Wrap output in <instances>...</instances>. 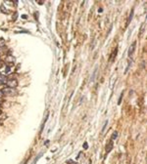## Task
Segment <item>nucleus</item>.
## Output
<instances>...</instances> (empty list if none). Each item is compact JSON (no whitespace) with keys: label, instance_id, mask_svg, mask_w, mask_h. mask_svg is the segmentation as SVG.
Instances as JSON below:
<instances>
[{"label":"nucleus","instance_id":"obj_1","mask_svg":"<svg viewBox=\"0 0 147 164\" xmlns=\"http://www.w3.org/2000/svg\"><path fill=\"white\" fill-rule=\"evenodd\" d=\"M2 94L5 96H14L17 94V90L15 88H9V87H5L1 90Z\"/></svg>","mask_w":147,"mask_h":164},{"label":"nucleus","instance_id":"obj_2","mask_svg":"<svg viewBox=\"0 0 147 164\" xmlns=\"http://www.w3.org/2000/svg\"><path fill=\"white\" fill-rule=\"evenodd\" d=\"M5 85H6V87H9V88H16L18 86V81L15 78L7 79L5 82Z\"/></svg>","mask_w":147,"mask_h":164},{"label":"nucleus","instance_id":"obj_3","mask_svg":"<svg viewBox=\"0 0 147 164\" xmlns=\"http://www.w3.org/2000/svg\"><path fill=\"white\" fill-rule=\"evenodd\" d=\"M15 58L13 57V56H11V55H8L7 57H6V59H5V63H6V65L7 66H9V67H11L12 65H14L15 64Z\"/></svg>","mask_w":147,"mask_h":164},{"label":"nucleus","instance_id":"obj_4","mask_svg":"<svg viewBox=\"0 0 147 164\" xmlns=\"http://www.w3.org/2000/svg\"><path fill=\"white\" fill-rule=\"evenodd\" d=\"M135 45H136V41H134V42L131 44V46L130 47V49H129V56L130 57L132 54H133V52H134V50H135Z\"/></svg>","mask_w":147,"mask_h":164},{"label":"nucleus","instance_id":"obj_5","mask_svg":"<svg viewBox=\"0 0 147 164\" xmlns=\"http://www.w3.org/2000/svg\"><path fill=\"white\" fill-rule=\"evenodd\" d=\"M6 80H7L6 76H4V75H1V74H0V85H3V84H5Z\"/></svg>","mask_w":147,"mask_h":164},{"label":"nucleus","instance_id":"obj_6","mask_svg":"<svg viewBox=\"0 0 147 164\" xmlns=\"http://www.w3.org/2000/svg\"><path fill=\"white\" fill-rule=\"evenodd\" d=\"M112 148H113V141H111V142L109 143V145L106 147V152H109V151H111Z\"/></svg>","mask_w":147,"mask_h":164},{"label":"nucleus","instance_id":"obj_7","mask_svg":"<svg viewBox=\"0 0 147 164\" xmlns=\"http://www.w3.org/2000/svg\"><path fill=\"white\" fill-rule=\"evenodd\" d=\"M132 15H133V10H131V12H130V17H129V20H128V22H127V26L130 25V20H131V19H132Z\"/></svg>","mask_w":147,"mask_h":164},{"label":"nucleus","instance_id":"obj_8","mask_svg":"<svg viewBox=\"0 0 147 164\" xmlns=\"http://www.w3.org/2000/svg\"><path fill=\"white\" fill-rule=\"evenodd\" d=\"M5 46V40L3 38H0V48H3Z\"/></svg>","mask_w":147,"mask_h":164},{"label":"nucleus","instance_id":"obj_9","mask_svg":"<svg viewBox=\"0 0 147 164\" xmlns=\"http://www.w3.org/2000/svg\"><path fill=\"white\" fill-rule=\"evenodd\" d=\"M117 137H118V133H117V132H114L113 135H112V138H111V141H113L114 139H116Z\"/></svg>","mask_w":147,"mask_h":164},{"label":"nucleus","instance_id":"obj_10","mask_svg":"<svg viewBox=\"0 0 147 164\" xmlns=\"http://www.w3.org/2000/svg\"><path fill=\"white\" fill-rule=\"evenodd\" d=\"M108 124V120L107 121H105V123H104V126H103V129H102V132H104V130H105V128H106V125Z\"/></svg>","mask_w":147,"mask_h":164},{"label":"nucleus","instance_id":"obj_11","mask_svg":"<svg viewBox=\"0 0 147 164\" xmlns=\"http://www.w3.org/2000/svg\"><path fill=\"white\" fill-rule=\"evenodd\" d=\"M83 148H85V149H87V148H88V145H87V143H86V142H85V144H83Z\"/></svg>","mask_w":147,"mask_h":164},{"label":"nucleus","instance_id":"obj_12","mask_svg":"<svg viewBox=\"0 0 147 164\" xmlns=\"http://www.w3.org/2000/svg\"><path fill=\"white\" fill-rule=\"evenodd\" d=\"M122 97H123V93H122V95H121V97H120V99H119V102H118V104H119V105L121 104V101H122Z\"/></svg>","mask_w":147,"mask_h":164},{"label":"nucleus","instance_id":"obj_13","mask_svg":"<svg viewBox=\"0 0 147 164\" xmlns=\"http://www.w3.org/2000/svg\"><path fill=\"white\" fill-rule=\"evenodd\" d=\"M2 96H3V94H2V92H1V91H0V98H1Z\"/></svg>","mask_w":147,"mask_h":164},{"label":"nucleus","instance_id":"obj_14","mask_svg":"<svg viewBox=\"0 0 147 164\" xmlns=\"http://www.w3.org/2000/svg\"><path fill=\"white\" fill-rule=\"evenodd\" d=\"M0 106H1V102H0Z\"/></svg>","mask_w":147,"mask_h":164}]
</instances>
